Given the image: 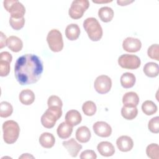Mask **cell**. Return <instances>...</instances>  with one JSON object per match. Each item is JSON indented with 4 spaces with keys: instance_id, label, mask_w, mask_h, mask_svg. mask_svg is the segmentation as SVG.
<instances>
[{
    "instance_id": "6da1fadb",
    "label": "cell",
    "mask_w": 159,
    "mask_h": 159,
    "mask_svg": "<svg viewBox=\"0 0 159 159\" xmlns=\"http://www.w3.org/2000/svg\"><path fill=\"white\" fill-rule=\"evenodd\" d=\"M40 58L34 54H25L17 58L14 66L15 77L21 85L35 83L43 72Z\"/></svg>"
},
{
    "instance_id": "7a4b0ae2",
    "label": "cell",
    "mask_w": 159,
    "mask_h": 159,
    "mask_svg": "<svg viewBox=\"0 0 159 159\" xmlns=\"http://www.w3.org/2000/svg\"><path fill=\"white\" fill-rule=\"evenodd\" d=\"M83 27L90 40L92 41H99L102 37V29L94 17H88L83 22Z\"/></svg>"
},
{
    "instance_id": "3957f363",
    "label": "cell",
    "mask_w": 159,
    "mask_h": 159,
    "mask_svg": "<svg viewBox=\"0 0 159 159\" xmlns=\"http://www.w3.org/2000/svg\"><path fill=\"white\" fill-rule=\"evenodd\" d=\"M2 131L4 141L7 144H12L15 143L17 140L19 135L20 128L16 122L9 120L3 123Z\"/></svg>"
},
{
    "instance_id": "277c9868",
    "label": "cell",
    "mask_w": 159,
    "mask_h": 159,
    "mask_svg": "<svg viewBox=\"0 0 159 159\" xmlns=\"http://www.w3.org/2000/svg\"><path fill=\"white\" fill-rule=\"evenodd\" d=\"M61 107L58 106L48 107L41 117V123L44 127L51 129L54 127L57 120L61 117Z\"/></svg>"
},
{
    "instance_id": "5b68a950",
    "label": "cell",
    "mask_w": 159,
    "mask_h": 159,
    "mask_svg": "<svg viewBox=\"0 0 159 159\" xmlns=\"http://www.w3.org/2000/svg\"><path fill=\"white\" fill-rule=\"evenodd\" d=\"M6 10L11 14V17L15 19L24 17L25 8L24 5L17 0H5L3 2Z\"/></svg>"
},
{
    "instance_id": "8992f818",
    "label": "cell",
    "mask_w": 159,
    "mask_h": 159,
    "mask_svg": "<svg viewBox=\"0 0 159 159\" xmlns=\"http://www.w3.org/2000/svg\"><path fill=\"white\" fill-rule=\"evenodd\" d=\"M47 41L50 50L54 52H58L63 48V41L61 33L57 29H52L48 33Z\"/></svg>"
},
{
    "instance_id": "52a82bcc",
    "label": "cell",
    "mask_w": 159,
    "mask_h": 159,
    "mask_svg": "<svg viewBox=\"0 0 159 159\" xmlns=\"http://www.w3.org/2000/svg\"><path fill=\"white\" fill-rule=\"evenodd\" d=\"M89 2L88 0L73 1L69 9L68 14L71 18L78 19L83 17L84 12L88 9Z\"/></svg>"
},
{
    "instance_id": "ba28073f",
    "label": "cell",
    "mask_w": 159,
    "mask_h": 159,
    "mask_svg": "<svg viewBox=\"0 0 159 159\" xmlns=\"http://www.w3.org/2000/svg\"><path fill=\"white\" fill-rule=\"evenodd\" d=\"M118 63L122 68L135 70L139 68L141 61L139 57L137 55L123 54L118 58Z\"/></svg>"
},
{
    "instance_id": "9c48e42d",
    "label": "cell",
    "mask_w": 159,
    "mask_h": 159,
    "mask_svg": "<svg viewBox=\"0 0 159 159\" xmlns=\"http://www.w3.org/2000/svg\"><path fill=\"white\" fill-rule=\"evenodd\" d=\"M94 87L96 92L99 94L107 93L112 87L111 79L107 75H100L96 78Z\"/></svg>"
},
{
    "instance_id": "30bf717a",
    "label": "cell",
    "mask_w": 159,
    "mask_h": 159,
    "mask_svg": "<svg viewBox=\"0 0 159 159\" xmlns=\"http://www.w3.org/2000/svg\"><path fill=\"white\" fill-rule=\"evenodd\" d=\"M94 133L101 137H108L112 133V128L107 122L98 121L93 126Z\"/></svg>"
},
{
    "instance_id": "8fae6325",
    "label": "cell",
    "mask_w": 159,
    "mask_h": 159,
    "mask_svg": "<svg viewBox=\"0 0 159 159\" xmlns=\"http://www.w3.org/2000/svg\"><path fill=\"white\" fill-rule=\"evenodd\" d=\"M141 47L142 43L140 40L136 38L127 37L122 42V48L127 52H137L140 50Z\"/></svg>"
},
{
    "instance_id": "7c38bea8",
    "label": "cell",
    "mask_w": 159,
    "mask_h": 159,
    "mask_svg": "<svg viewBox=\"0 0 159 159\" xmlns=\"http://www.w3.org/2000/svg\"><path fill=\"white\" fill-rule=\"evenodd\" d=\"M116 145L120 151L127 152L132 149L134 142L132 138L129 136L122 135L117 139Z\"/></svg>"
},
{
    "instance_id": "4fadbf2b",
    "label": "cell",
    "mask_w": 159,
    "mask_h": 159,
    "mask_svg": "<svg viewBox=\"0 0 159 159\" xmlns=\"http://www.w3.org/2000/svg\"><path fill=\"white\" fill-rule=\"evenodd\" d=\"M62 145L72 157H77L78 153L82 148V145L79 144L73 138L63 142Z\"/></svg>"
},
{
    "instance_id": "5bb4252c",
    "label": "cell",
    "mask_w": 159,
    "mask_h": 159,
    "mask_svg": "<svg viewBox=\"0 0 159 159\" xmlns=\"http://www.w3.org/2000/svg\"><path fill=\"white\" fill-rule=\"evenodd\" d=\"M97 149L99 154L103 157H111L115 153V148L113 145L107 141L100 142L97 146Z\"/></svg>"
},
{
    "instance_id": "9a60e30c",
    "label": "cell",
    "mask_w": 159,
    "mask_h": 159,
    "mask_svg": "<svg viewBox=\"0 0 159 159\" xmlns=\"http://www.w3.org/2000/svg\"><path fill=\"white\" fill-rule=\"evenodd\" d=\"M122 102L125 106L136 107L139 102V97L135 92H127L122 97Z\"/></svg>"
},
{
    "instance_id": "2e32d148",
    "label": "cell",
    "mask_w": 159,
    "mask_h": 159,
    "mask_svg": "<svg viewBox=\"0 0 159 159\" xmlns=\"http://www.w3.org/2000/svg\"><path fill=\"white\" fill-rule=\"evenodd\" d=\"M81 115L76 110H70L65 115L66 122L73 127L79 124L81 122Z\"/></svg>"
},
{
    "instance_id": "e0dca14e",
    "label": "cell",
    "mask_w": 159,
    "mask_h": 159,
    "mask_svg": "<svg viewBox=\"0 0 159 159\" xmlns=\"http://www.w3.org/2000/svg\"><path fill=\"white\" fill-rule=\"evenodd\" d=\"M7 46L11 51L19 52L23 47V43L21 39L17 36L11 35L7 39Z\"/></svg>"
},
{
    "instance_id": "ac0fdd59",
    "label": "cell",
    "mask_w": 159,
    "mask_h": 159,
    "mask_svg": "<svg viewBox=\"0 0 159 159\" xmlns=\"http://www.w3.org/2000/svg\"><path fill=\"white\" fill-rule=\"evenodd\" d=\"M73 132V126L69 125L66 122H61L57 128V132L58 136L62 139L69 138Z\"/></svg>"
},
{
    "instance_id": "d6986e66",
    "label": "cell",
    "mask_w": 159,
    "mask_h": 159,
    "mask_svg": "<svg viewBox=\"0 0 159 159\" xmlns=\"http://www.w3.org/2000/svg\"><path fill=\"white\" fill-rule=\"evenodd\" d=\"M20 102L26 106L32 104L35 100V94L32 91L29 89L22 90L19 96Z\"/></svg>"
},
{
    "instance_id": "ffe728a7",
    "label": "cell",
    "mask_w": 159,
    "mask_h": 159,
    "mask_svg": "<svg viewBox=\"0 0 159 159\" xmlns=\"http://www.w3.org/2000/svg\"><path fill=\"white\" fill-rule=\"evenodd\" d=\"M55 139L53 134L48 132L42 133L39 137V143L42 147L45 148H50L53 147Z\"/></svg>"
},
{
    "instance_id": "44dd1931",
    "label": "cell",
    "mask_w": 159,
    "mask_h": 159,
    "mask_svg": "<svg viewBox=\"0 0 159 159\" xmlns=\"http://www.w3.org/2000/svg\"><path fill=\"white\" fill-rule=\"evenodd\" d=\"M80 35V29L76 24H71L66 26L65 29V35L70 40H76Z\"/></svg>"
},
{
    "instance_id": "7402d4cb",
    "label": "cell",
    "mask_w": 159,
    "mask_h": 159,
    "mask_svg": "<svg viewBox=\"0 0 159 159\" xmlns=\"http://www.w3.org/2000/svg\"><path fill=\"white\" fill-rule=\"evenodd\" d=\"M91 132L86 126H81L76 131V139L80 143H86L91 139Z\"/></svg>"
},
{
    "instance_id": "603a6c76",
    "label": "cell",
    "mask_w": 159,
    "mask_h": 159,
    "mask_svg": "<svg viewBox=\"0 0 159 159\" xmlns=\"http://www.w3.org/2000/svg\"><path fill=\"white\" fill-rule=\"evenodd\" d=\"M120 81L122 86L127 89L130 88L134 86L136 81V78L133 73L126 72L122 75L120 76Z\"/></svg>"
},
{
    "instance_id": "cb8c5ba5",
    "label": "cell",
    "mask_w": 159,
    "mask_h": 159,
    "mask_svg": "<svg viewBox=\"0 0 159 159\" xmlns=\"http://www.w3.org/2000/svg\"><path fill=\"white\" fill-rule=\"evenodd\" d=\"M143 72L146 76L150 78H155L159 73L158 65L154 62L147 63L143 67Z\"/></svg>"
},
{
    "instance_id": "d4e9b609",
    "label": "cell",
    "mask_w": 159,
    "mask_h": 159,
    "mask_svg": "<svg viewBox=\"0 0 159 159\" xmlns=\"http://www.w3.org/2000/svg\"><path fill=\"white\" fill-rule=\"evenodd\" d=\"M98 16L102 22H109L114 17V11L109 7H102L98 11Z\"/></svg>"
},
{
    "instance_id": "484cf974",
    "label": "cell",
    "mask_w": 159,
    "mask_h": 159,
    "mask_svg": "<svg viewBox=\"0 0 159 159\" xmlns=\"http://www.w3.org/2000/svg\"><path fill=\"white\" fill-rule=\"evenodd\" d=\"M138 109L136 107H128L124 106L121 109L122 116L127 120H132L136 117Z\"/></svg>"
},
{
    "instance_id": "4316f807",
    "label": "cell",
    "mask_w": 159,
    "mask_h": 159,
    "mask_svg": "<svg viewBox=\"0 0 159 159\" xmlns=\"http://www.w3.org/2000/svg\"><path fill=\"white\" fill-rule=\"evenodd\" d=\"M157 105L153 101L150 100L145 101L142 105V110L143 112L147 116L154 114L157 111Z\"/></svg>"
},
{
    "instance_id": "83f0119b",
    "label": "cell",
    "mask_w": 159,
    "mask_h": 159,
    "mask_svg": "<svg viewBox=\"0 0 159 159\" xmlns=\"http://www.w3.org/2000/svg\"><path fill=\"white\" fill-rule=\"evenodd\" d=\"M13 112L12 105L6 101H2L0 103V116L6 118L11 116Z\"/></svg>"
},
{
    "instance_id": "f1b7e54d",
    "label": "cell",
    "mask_w": 159,
    "mask_h": 159,
    "mask_svg": "<svg viewBox=\"0 0 159 159\" xmlns=\"http://www.w3.org/2000/svg\"><path fill=\"white\" fill-rule=\"evenodd\" d=\"M146 153L148 157L152 159L159 158V146L157 143H151L147 147Z\"/></svg>"
},
{
    "instance_id": "f546056e",
    "label": "cell",
    "mask_w": 159,
    "mask_h": 159,
    "mask_svg": "<svg viewBox=\"0 0 159 159\" xmlns=\"http://www.w3.org/2000/svg\"><path fill=\"white\" fill-rule=\"evenodd\" d=\"M82 110L86 116H92L96 112V106L94 102L88 101L83 104Z\"/></svg>"
},
{
    "instance_id": "4dcf8cb0",
    "label": "cell",
    "mask_w": 159,
    "mask_h": 159,
    "mask_svg": "<svg viewBox=\"0 0 159 159\" xmlns=\"http://www.w3.org/2000/svg\"><path fill=\"white\" fill-rule=\"evenodd\" d=\"M148 56L157 61L159 60V46L158 44H153L149 47L147 50Z\"/></svg>"
},
{
    "instance_id": "1f68e13d",
    "label": "cell",
    "mask_w": 159,
    "mask_h": 159,
    "mask_svg": "<svg viewBox=\"0 0 159 159\" xmlns=\"http://www.w3.org/2000/svg\"><path fill=\"white\" fill-rule=\"evenodd\" d=\"M9 24L13 29L20 30L24 27L25 24V19L24 17L15 19L11 17L9 19Z\"/></svg>"
},
{
    "instance_id": "d6a6232c",
    "label": "cell",
    "mask_w": 159,
    "mask_h": 159,
    "mask_svg": "<svg viewBox=\"0 0 159 159\" xmlns=\"http://www.w3.org/2000/svg\"><path fill=\"white\" fill-rule=\"evenodd\" d=\"M148 127L149 130L154 134H158L159 132V117L156 116L150 120L148 124Z\"/></svg>"
},
{
    "instance_id": "836d02e7",
    "label": "cell",
    "mask_w": 159,
    "mask_h": 159,
    "mask_svg": "<svg viewBox=\"0 0 159 159\" xmlns=\"http://www.w3.org/2000/svg\"><path fill=\"white\" fill-rule=\"evenodd\" d=\"M10 71V63L7 61L0 60V76H6Z\"/></svg>"
},
{
    "instance_id": "e575fe53",
    "label": "cell",
    "mask_w": 159,
    "mask_h": 159,
    "mask_svg": "<svg viewBox=\"0 0 159 159\" xmlns=\"http://www.w3.org/2000/svg\"><path fill=\"white\" fill-rule=\"evenodd\" d=\"M48 107L50 106H58L61 107L63 106V102L61 99L55 95H52L49 97L47 101Z\"/></svg>"
},
{
    "instance_id": "d590c367",
    "label": "cell",
    "mask_w": 159,
    "mask_h": 159,
    "mask_svg": "<svg viewBox=\"0 0 159 159\" xmlns=\"http://www.w3.org/2000/svg\"><path fill=\"white\" fill-rule=\"evenodd\" d=\"M80 157L81 159H85V158L96 159L97 158V155L94 152V151L91 150H86L81 152Z\"/></svg>"
},
{
    "instance_id": "8d00e7d4",
    "label": "cell",
    "mask_w": 159,
    "mask_h": 159,
    "mask_svg": "<svg viewBox=\"0 0 159 159\" xmlns=\"http://www.w3.org/2000/svg\"><path fill=\"white\" fill-rule=\"evenodd\" d=\"M0 60L7 61L11 63L12 60V57L11 54L9 53L8 52H2L0 53Z\"/></svg>"
},
{
    "instance_id": "74e56055",
    "label": "cell",
    "mask_w": 159,
    "mask_h": 159,
    "mask_svg": "<svg viewBox=\"0 0 159 159\" xmlns=\"http://www.w3.org/2000/svg\"><path fill=\"white\" fill-rule=\"evenodd\" d=\"M1 40H0V48H2L4 47L7 45V38L6 36L1 32Z\"/></svg>"
},
{
    "instance_id": "f35d334b",
    "label": "cell",
    "mask_w": 159,
    "mask_h": 159,
    "mask_svg": "<svg viewBox=\"0 0 159 159\" xmlns=\"http://www.w3.org/2000/svg\"><path fill=\"white\" fill-rule=\"evenodd\" d=\"M132 2H134L133 1H117V2L119 5L120 6H127L128 4L132 3Z\"/></svg>"
},
{
    "instance_id": "ab89813d",
    "label": "cell",
    "mask_w": 159,
    "mask_h": 159,
    "mask_svg": "<svg viewBox=\"0 0 159 159\" xmlns=\"http://www.w3.org/2000/svg\"><path fill=\"white\" fill-rule=\"evenodd\" d=\"M34 158V157L29 153H24L22 156L19 157V158Z\"/></svg>"
}]
</instances>
